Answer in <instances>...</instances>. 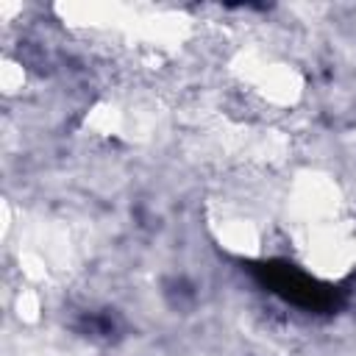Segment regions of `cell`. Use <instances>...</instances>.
<instances>
[{"mask_svg":"<svg viewBox=\"0 0 356 356\" xmlns=\"http://www.w3.org/2000/svg\"><path fill=\"white\" fill-rule=\"evenodd\" d=\"M270 284H273L281 295H286L289 300L303 303V306H320V303L325 300V292L317 289L312 278H306V275H300V273H295V270H289V267H275V270L270 273Z\"/></svg>","mask_w":356,"mask_h":356,"instance_id":"cell-1","label":"cell"}]
</instances>
